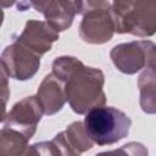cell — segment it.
<instances>
[{"label":"cell","mask_w":156,"mask_h":156,"mask_svg":"<svg viewBox=\"0 0 156 156\" xmlns=\"http://www.w3.org/2000/svg\"><path fill=\"white\" fill-rule=\"evenodd\" d=\"M51 73L63 83L66 100L73 112L87 115L105 105V76L101 69L85 66L73 56H60L54 60Z\"/></svg>","instance_id":"cell-1"},{"label":"cell","mask_w":156,"mask_h":156,"mask_svg":"<svg viewBox=\"0 0 156 156\" xmlns=\"http://www.w3.org/2000/svg\"><path fill=\"white\" fill-rule=\"evenodd\" d=\"M111 15L115 32L147 38L156 34V1H113Z\"/></svg>","instance_id":"cell-2"},{"label":"cell","mask_w":156,"mask_h":156,"mask_svg":"<svg viewBox=\"0 0 156 156\" xmlns=\"http://www.w3.org/2000/svg\"><path fill=\"white\" fill-rule=\"evenodd\" d=\"M132 119L123 111L112 106H101L90 110L84 118V127L99 146L111 145L129 134Z\"/></svg>","instance_id":"cell-3"},{"label":"cell","mask_w":156,"mask_h":156,"mask_svg":"<svg viewBox=\"0 0 156 156\" xmlns=\"http://www.w3.org/2000/svg\"><path fill=\"white\" fill-rule=\"evenodd\" d=\"M79 13L83 15L79 24V35L88 44H105L115 34V23L108 1H80Z\"/></svg>","instance_id":"cell-4"},{"label":"cell","mask_w":156,"mask_h":156,"mask_svg":"<svg viewBox=\"0 0 156 156\" xmlns=\"http://www.w3.org/2000/svg\"><path fill=\"white\" fill-rule=\"evenodd\" d=\"M1 69L16 80H27L35 76L40 66V56L13 41L1 52Z\"/></svg>","instance_id":"cell-5"},{"label":"cell","mask_w":156,"mask_h":156,"mask_svg":"<svg viewBox=\"0 0 156 156\" xmlns=\"http://www.w3.org/2000/svg\"><path fill=\"white\" fill-rule=\"evenodd\" d=\"M44 115V110L37 96H27L16 102L12 108L2 117L4 127L16 129L32 139L37 126Z\"/></svg>","instance_id":"cell-6"},{"label":"cell","mask_w":156,"mask_h":156,"mask_svg":"<svg viewBox=\"0 0 156 156\" xmlns=\"http://www.w3.org/2000/svg\"><path fill=\"white\" fill-rule=\"evenodd\" d=\"M149 43L150 40H134L115 45L110 51V58L119 72L134 74L146 67Z\"/></svg>","instance_id":"cell-7"},{"label":"cell","mask_w":156,"mask_h":156,"mask_svg":"<svg viewBox=\"0 0 156 156\" xmlns=\"http://www.w3.org/2000/svg\"><path fill=\"white\" fill-rule=\"evenodd\" d=\"M32 6L44 15L45 22L57 33L68 29L77 13H79L80 1L69 0H49L32 1Z\"/></svg>","instance_id":"cell-8"},{"label":"cell","mask_w":156,"mask_h":156,"mask_svg":"<svg viewBox=\"0 0 156 156\" xmlns=\"http://www.w3.org/2000/svg\"><path fill=\"white\" fill-rule=\"evenodd\" d=\"M58 39V33L46 22L38 20L27 21L22 33L15 38V41L41 56L51 50L52 44Z\"/></svg>","instance_id":"cell-9"},{"label":"cell","mask_w":156,"mask_h":156,"mask_svg":"<svg viewBox=\"0 0 156 156\" xmlns=\"http://www.w3.org/2000/svg\"><path fill=\"white\" fill-rule=\"evenodd\" d=\"M52 141L56 144L62 156H80L94 145V141L85 130L84 122L80 121L71 123L65 130L57 133Z\"/></svg>","instance_id":"cell-10"},{"label":"cell","mask_w":156,"mask_h":156,"mask_svg":"<svg viewBox=\"0 0 156 156\" xmlns=\"http://www.w3.org/2000/svg\"><path fill=\"white\" fill-rule=\"evenodd\" d=\"M44 110V115L51 116L62 110L66 100L65 85L52 73L45 76L35 95Z\"/></svg>","instance_id":"cell-11"},{"label":"cell","mask_w":156,"mask_h":156,"mask_svg":"<svg viewBox=\"0 0 156 156\" xmlns=\"http://www.w3.org/2000/svg\"><path fill=\"white\" fill-rule=\"evenodd\" d=\"M138 88L141 110L147 115H156V72L146 68L139 76Z\"/></svg>","instance_id":"cell-12"},{"label":"cell","mask_w":156,"mask_h":156,"mask_svg":"<svg viewBox=\"0 0 156 156\" xmlns=\"http://www.w3.org/2000/svg\"><path fill=\"white\" fill-rule=\"evenodd\" d=\"M29 139L21 132L4 127L0 132V156H24Z\"/></svg>","instance_id":"cell-13"},{"label":"cell","mask_w":156,"mask_h":156,"mask_svg":"<svg viewBox=\"0 0 156 156\" xmlns=\"http://www.w3.org/2000/svg\"><path fill=\"white\" fill-rule=\"evenodd\" d=\"M95 156H149V151L144 144L139 141H130L118 149L99 152Z\"/></svg>","instance_id":"cell-14"},{"label":"cell","mask_w":156,"mask_h":156,"mask_svg":"<svg viewBox=\"0 0 156 156\" xmlns=\"http://www.w3.org/2000/svg\"><path fill=\"white\" fill-rule=\"evenodd\" d=\"M24 156H62L56 144L50 141H39L28 146Z\"/></svg>","instance_id":"cell-15"},{"label":"cell","mask_w":156,"mask_h":156,"mask_svg":"<svg viewBox=\"0 0 156 156\" xmlns=\"http://www.w3.org/2000/svg\"><path fill=\"white\" fill-rule=\"evenodd\" d=\"M146 68L156 72V44H154L152 41L149 43V48H147Z\"/></svg>","instance_id":"cell-16"},{"label":"cell","mask_w":156,"mask_h":156,"mask_svg":"<svg viewBox=\"0 0 156 156\" xmlns=\"http://www.w3.org/2000/svg\"><path fill=\"white\" fill-rule=\"evenodd\" d=\"M7 74L1 69V84H2V98H4V110H5V106H6V101H7V98H9V89H7Z\"/></svg>","instance_id":"cell-17"}]
</instances>
